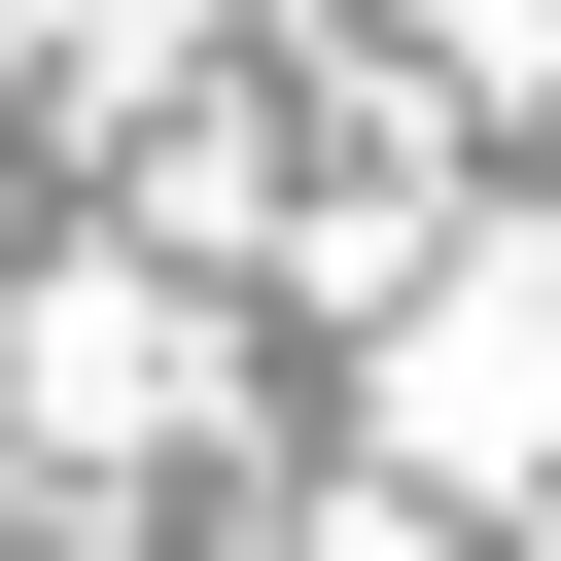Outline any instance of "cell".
I'll return each instance as SVG.
<instances>
[{"label": "cell", "instance_id": "obj_1", "mask_svg": "<svg viewBox=\"0 0 561 561\" xmlns=\"http://www.w3.org/2000/svg\"><path fill=\"white\" fill-rule=\"evenodd\" d=\"M421 421H456V491H526V421H561V280H491V316H456V386H421Z\"/></svg>", "mask_w": 561, "mask_h": 561}]
</instances>
